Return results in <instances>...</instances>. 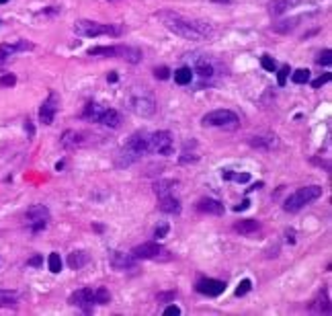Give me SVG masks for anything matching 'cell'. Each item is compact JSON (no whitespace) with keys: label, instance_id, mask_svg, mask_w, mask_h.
Listing matches in <instances>:
<instances>
[{"label":"cell","instance_id":"obj_6","mask_svg":"<svg viewBox=\"0 0 332 316\" xmlns=\"http://www.w3.org/2000/svg\"><path fill=\"white\" fill-rule=\"evenodd\" d=\"M76 35L80 37H101V35H117L119 29L113 25H105V23H97V21H76L74 25Z\"/></svg>","mask_w":332,"mask_h":316},{"label":"cell","instance_id":"obj_19","mask_svg":"<svg viewBox=\"0 0 332 316\" xmlns=\"http://www.w3.org/2000/svg\"><path fill=\"white\" fill-rule=\"evenodd\" d=\"M158 210L164 212V214L176 216V214H181V201H179V197H174V193H172V195H166V197H160Z\"/></svg>","mask_w":332,"mask_h":316},{"label":"cell","instance_id":"obj_5","mask_svg":"<svg viewBox=\"0 0 332 316\" xmlns=\"http://www.w3.org/2000/svg\"><path fill=\"white\" fill-rule=\"evenodd\" d=\"M129 109L140 117H150L156 111V99H154L148 90H134L129 95Z\"/></svg>","mask_w":332,"mask_h":316},{"label":"cell","instance_id":"obj_26","mask_svg":"<svg viewBox=\"0 0 332 316\" xmlns=\"http://www.w3.org/2000/svg\"><path fill=\"white\" fill-rule=\"evenodd\" d=\"M88 56H105V58H117V45H99V48H91Z\"/></svg>","mask_w":332,"mask_h":316},{"label":"cell","instance_id":"obj_7","mask_svg":"<svg viewBox=\"0 0 332 316\" xmlns=\"http://www.w3.org/2000/svg\"><path fill=\"white\" fill-rule=\"evenodd\" d=\"M148 152L152 154H160V156H170L174 152V140L172 133L162 129V131H154L148 135Z\"/></svg>","mask_w":332,"mask_h":316},{"label":"cell","instance_id":"obj_45","mask_svg":"<svg viewBox=\"0 0 332 316\" xmlns=\"http://www.w3.org/2000/svg\"><path fill=\"white\" fill-rule=\"evenodd\" d=\"M41 261H43V259L37 255V257H33V259H29V265H31V267H39V265H41Z\"/></svg>","mask_w":332,"mask_h":316},{"label":"cell","instance_id":"obj_27","mask_svg":"<svg viewBox=\"0 0 332 316\" xmlns=\"http://www.w3.org/2000/svg\"><path fill=\"white\" fill-rule=\"evenodd\" d=\"M101 111H103V105H99V103H88V105L84 107V111H82V117L88 119V121H95V123H97Z\"/></svg>","mask_w":332,"mask_h":316},{"label":"cell","instance_id":"obj_21","mask_svg":"<svg viewBox=\"0 0 332 316\" xmlns=\"http://www.w3.org/2000/svg\"><path fill=\"white\" fill-rule=\"evenodd\" d=\"M277 144H279L277 135H254V138H250V146L260 150H273L277 148Z\"/></svg>","mask_w":332,"mask_h":316},{"label":"cell","instance_id":"obj_35","mask_svg":"<svg viewBox=\"0 0 332 316\" xmlns=\"http://www.w3.org/2000/svg\"><path fill=\"white\" fill-rule=\"evenodd\" d=\"M260 66H262L267 72H275V70H277V62L273 60V56H262V58H260Z\"/></svg>","mask_w":332,"mask_h":316},{"label":"cell","instance_id":"obj_47","mask_svg":"<svg viewBox=\"0 0 332 316\" xmlns=\"http://www.w3.org/2000/svg\"><path fill=\"white\" fill-rule=\"evenodd\" d=\"M9 3V0H0V5H7Z\"/></svg>","mask_w":332,"mask_h":316},{"label":"cell","instance_id":"obj_29","mask_svg":"<svg viewBox=\"0 0 332 316\" xmlns=\"http://www.w3.org/2000/svg\"><path fill=\"white\" fill-rule=\"evenodd\" d=\"M226 181H236V183H248L250 181V175L248 173H234V171H224L221 173Z\"/></svg>","mask_w":332,"mask_h":316},{"label":"cell","instance_id":"obj_31","mask_svg":"<svg viewBox=\"0 0 332 316\" xmlns=\"http://www.w3.org/2000/svg\"><path fill=\"white\" fill-rule=\"evenodd\" d=\"M291 80L295 84H305L309 80V70H307V68H297V70L291 72Z\"/></svg>","mask_w":332,"mask_h":316},{"label":"cell","instance_id":"obj_8","mask_svg":"<svg viewBox=\"0 0 332 316\" xmlns=\"http://www.w3.org/2000/svg\"><path fill=\"white\" fill-rule=\"evenodd\" d=\"M25 224L29 226V230L33 234L46 230V226L50 224V210L46 206H31L27 212H25Z\"/></svg>","mask_w":332,"mask_h":316},{"label":"cell","instance_id":"obj_22","mask_svg":"<svg viewBox=\"0 0 332 316\" xmlns=\"http://www.w3.org/2000/svg\"><path fill=\"white\" fill-rule=\"evenodd\" d=\"M117 58H123L131 64H138L142 60V52L136 48H127V45H117Z\"/></svg>","mask_w":332,"mask_h":316},{"label":"cell","instance_id":"obj_34","mask_svg":"<svg viewBox=\"0 0 332 316\" xmlns=\"http://www.w3.org/2000/svg\"><path fill=\"white\" fill-rule=\"evenodd\" d=\"M295 21H297V19H291V21H281V23H277V25H273V29H275L277 33H289V31L295 27Z\"/></svg>","mask_w":332,"mask_h":316},{"label":"cell","instance_id":"obj_44","mask_svg":"<svg viewBox=\"0 0 332 316\" xmlns=\"http://www.w3.org/2000/svg\"><path fill=\"white\" fill-rule=\"evenodd\" d=\"M248 208H250V201H248V199H244V201L240 203V206H236V208H234V212H244V210H248Z\"/></svg>","mask_w":332,"mask_h":316},{"label":"cell","instance_id":"obj_38","mask_svg":"<svg viewBox=\"0 0 332 316\" xmlns=\"http://www.w3.org/2000/svg\"><path fill=\"white\" fill-rule=\"evenodd\" d=\"M168 230H170V226H168L166 222H162L160 226H156V230H154V238H156V240L164 238V236L168 234Z\"/></svg>","mask_w":332,"mask_h":316},{"label":"cell","instance_id":"obj_40","mask_svg":"<svg viewBox=\"0 0 332 316\" xmlns=\"http://www.w3.org/2000/svg\"><path fill=\"white\" fill-rule=\"evenodd\" d=\"M15 84H17V76H15V74L0 76V86H15Z\"/></svg>","mask_w":332,"mask_h":316},{"label":"cell","instance_id":"obj_10","mask_svg":"<svg viewBox=\"0 0 332 316\" xmlns=\"http://www.w3.org/2000/svg\"><path fill=\"white\" fill-rule=\"evenodd\" d=\"M70 304L82 308L84 312H91V310L97 306V302H95V289H93V287L76 289L72 296H70Z\"/></svg>","mask_w":332,"mask_h":316},{"label":"cell","instance_id":"obj_30","mask_svg":"<svg viewBox=\"0 0 332 316\" xmlns=\"http://www.w3.org/2000/svg\"><path fill=\"white\" fill-rule=\"evenodd\" d=\"M287 9H289V0H273V3L269 5V11H271V15H283Z\"/></svg>","mask_w":332,"mask_h":316},{"label":"cell","instance_id":"obj_17","mask_svg":"<svg viewBox=\"0 0 332 316\" xmlns=\"http://www.w3.org/2000/svg\"><path fill=\"white\" fill-rule=\"evenodd\" d=\"M121 113L117 111V109H109V107H103V111H101V115H99V119H97V123H101V125H105V127H111V129H117L119 125H121Z\"/></svg>","mask_w":332,"mask_h":316},{"label":"cell","instance_id":"obj_46","mask_svg":"<svg viewBox=\"0 0 332 316\" xmlns=\"http://www.w3.org/2000/svg\"><path fill=\"white\" fill-rule=\"evenodd\" d=\"M211 3H215V5H230V3H234V0H211Z\"/></svg>","mask_w":332,"mask_h":316},{"label":"cell","instance_id":"obj_15","mask_svg":"<svg viewBox=\"0 0 332 316\" xmlns=\"http://www.w3.org/2000/svg\"><path fill=\"white\" fill-rule=\"evenodd\" d=\"M193 72H197L203 80H205V78L211 80V78H215V74H217V68H215V62H213L211 58L203 56V58H197V60H195Z\"/></svg>","mask_w":332,"mask_h":316},{"label":"cell","instance_id":"obj_41","mask_svg":"<svg viewBox=\"0 0 332 316\" xmlns=\"http://www.w3.org/2000/svg\"><path fill=\"white\" fill-rule=\"evenodd\" d=\"M154 76L160 78V80H166V78L170 76V70H168L166 66H160V68H156V70H154Z\"/></svg>","mask_w":332,"mask_h":316},{"label":"cell","instance_id":"obj_14","mask_svg":"<svg viewBox=\"0 0 332 316\" xmlns=\"http://www.w3.org/2000/svg\"><path fill=\"white\" fill-rule=\"evenodd\" d=\"M27 50H33V43L25 41V39H19L15 43H5V45H0V64L7 62L11 56L19 54V52H27Z\"/></svg>","mask_w":332,"mask_h":316},{"label":"cell","instance_id":"obj_2","mask_svg":"<svg viewBox=\"0 0 332 316\" xmlns=\"http://www.w3.org/2000/svg\"><path fill=\"white\" fill-rule=\"evenodd\" d=\"M148 135L146 131H136V133H131L125 146L121 148L119 156H117V167H131V165H136L138 161H142V156L148 154Z\"/></svg>","mask_w":332,"mask_h":316},{"label":"cell","instance_id":"obj_36","mask_svg":"<svg viewBox=\"0 0 332 316\" xmlns=\"http://www.w3.org/2000/svg\"><path fill=\"white\" fill-rule=\"evenodd\" d=\"M250 287H252V281H250V279H242V281L238 283V287H236V296H238V298L244 296V293L250 291Z\"/></svg>","mask_w":332,"mask_h":316},{"label":"cell","instance_id":"obj_12","mask_svg":"<svg viewBox=\"0 0 332 316\" xmlns=\"http://www.w3.org/2000/svg\"><path fill=\"white\" fill-rule=\"evenodd\" d=\"M162 253H164V248H162L156 240L142 242V244L134 246V251H131V255H134L138 261H140V259H158Z\"/></svg>","mask_w":332,"mask_h":316},{"label":"cell","instance_id":"obj_43","mask_svg":"<svg viewBox=\"0 0 332 316\" xmlns=\"http://www.w3.org/2000/svg\"><path fill=\"white\" fill-rule=\"evenodd\" d=\"M328 80H330V74H324V76H320V78H316V80H314V82H312V86H314V88H320V86H322V84H326V82H328Z\"/></svg>","mask_w":332,"mask_h":316},{"label":"cell","instance_id":"obj_18","mask_svg":"<svg viewBox=\"0 0 332 316\" xmlns=\"http://www.w3.org/2000/svg\"><path fill=\"white\" fill-rule=\"evenodd\" d=\"M62 146L66 150H76L84 144V133L82 131H76V129H68V131H64L62 133V138H60Z\"/></svg>","mask_w":332,"mask_h":316},{"label":"cell","instance_id":"obj_20","mask_svg":"<svg viewBox=\"0 0 332 316\" xmlns=\"http://www.w3.org/2000/svg\"><path fill=\"white\" fill-rule=\"evenodd\" d=\"M234 230L242 236H250V234L260 230V222L258 220H240L234 224Z\"/></svg>","mask_w":332,"mask_h":316},{"label":"cell","instance_id":"obj_3","mask_svg":"<svg viewBox=\"0 0 332 316\" xmlns=\"http://www.w3.org/2000/svg\"><path fill=\"white\" fill-rule=\"evenodd\" d=\"M318 197H322V187L320 185H307V187H299L295 193H291L289 197L285 199L283 210L295 214L299 210H303L305 206H309L312 201H316Z\"/></svg>","mask_w":332,"mask_h":316},{"label":"cell","instance_id":"obj_37","mask_svg":"<svg viewBox=\"0 0 332 316\" xmlns=\"http://www.w3.org/2000/svg\"><path fill=\"white\" fill-rule=\"evenodd\" d=\"M289 72H291V68H289V66H283L281 70H279V74H277V82H279V86H285L287 78H289Z\"/></svg>","mask_w":332,"mask_h":316},{"label":"cell","instance_id":"obj_25","mask_svg":"<svg viewBox=\"0 0 332 316\" xmlns=\"http://www.w3.org/2000/svg\"><path fill=\"white\" fill-rule=\"evenodd\" d=\"M86 263H88V255H86L84 251H74V253H70V257H68V265H70V269H74V271L82 269Z\"/></svg>","mask_w":332,"mask_h":316},{"label":"cell","instance_id":"obj_16","mask_svg":"<svg viewBox=\"0 0 332 316\" xmlns=\"http://www.w3.org/2000/svg\"><path fill=\"white\" fill-rule=\"evenodd\" d=\"M197 212L199 214H211V216H221L224 214V203L213 199V197H203L197 201Z\"/></svg>","mask_w":332,"mask_h":316},{"label":"cell","instance_id":"obj_9","mask_svg":"<svg viewBox=\"0 0 332 316\" xmlns=\"http://www.w3.org/2000/svg\"><path fill=\"white\" fill-rule=\"evenodd\" d=\"M58 109H60V97H58V93L52 90V93L48 95V99L43 101L41 107H39V121L46 123V125H52L54 119H56Z\"/></svg>","mask_w":332,"mask_h":316},{"label":"cell","instance_id":"obj_28","mask_svg":"<svg viewBox=\"0 0 332 316\" xmlns=\"http://www.w3.org/2000/svg\"><path fill=\"white\" fill-rule=\"evenodd\" d=\"M19 298L21 296L17 291H3V289H0V306H17Z\"/></svg>","mask_w":332,"mask_h":316},{"label":"cell","instance_id":"obj_42","mask_svg":"<svg viewBox=\"0 0 332 316\" xmlns=\"http://www.w3.org/2000/svg\"><path fill=\"white\" fill-rule=\"evenodd\" d=\"M181 314V308L179 306H168V308H164V316H179Z\"/></svg>","mask_w":332,"mask_h":316},{"label":"cell","instance_id":"obj_4","mask_svg":"<svg viewBox=\"0 0 332 316\" xmlns=\"http://www.w3.org/2000/svg\"><path fill=\"white\" fill-rule=\"evenodd\" d=\"M201 123L205 127H221V129H236L240 125V117L230 109H215L203 115Z\"/></svg>","mask_w":332,"mask_h":316},{"label":"cell","instance_id":"obj_11","mask_svg":"<svg viewBox=\"0 0 332 316\" xmlns=\"http://www.w3.org/2000/svg\"><path fill=\"white\" fill-rule=\"evenodd\" d=\"M195 289L199 293H203V296H209V298H215L219 296V293H224L226 291V283L221 281V279H213V277H203V279H199Z\"/></svg>","mask_w":332,"mask_h":316},{"label":"cell","instance_id":"obj_33","mask_svg":"<svg viewBox=\"0 0 332 316\" xmlns=\"http://www.w3.org/2000/svg\"><path fill=\"white\" fill-rule=\"evenodd\" d=\"M48 265H50L52 273H60V271H62V259H60V255H58V253H52V255L48 257Z\"/></svg>","mask_w":332,"mask_h":316},{"label":"cell","instance_id":"obj_13","mask_svg":"<svg viewBox=\"0 0 332 316\" xmlns=\"http://www.w3.org/2000/svg\"><path fill=\"white\" fill-rule=\"evenodd\" d=\"M109 261L117 271H131V269H136V265H138V259L134 255H131V253H121V251L111 253Z\"/></svg>","mask_w":332,"mask_h":316},{"label":"cell","instance_id":"obj_32","mask_svg":"<svg viewBox=\"0 0 332 316\" xmlns=\"http://www.w3.org/2000/svg\"><path fill=\"white\" fill-rule=\"evenodd\" d=\"M95 302H97L99 306H105V304L111 302V293H109L107 287H97V289H95Z\"/></svg>","mask_w":332,"mask_h":316},{"label":"cell","instance_id":"obj_1","mask_svg":"<svg viewBox=\"0 0 332 316\" xmlns=\"http://www.w3.org/2000/svg\"><path fill=\"white\" fill-rule=\"evenodd\" d=\"M162 25L172 31L174 35H179L183 39H189V41H203V39H211L213 37V27L205 21H197V19H189V17H183L179 13H170V11H164V13H158Z\"/></svg>","mask_w":332,"mask_h":316},{"label":"cell","instance_id":"obj_24","mask_svg":"<svg viewBox=\"0 0 332 316\" xmlns=\"http://www.w3.org/2000/svg\"><path fill=\"white\" fill-rule=\"evenodd\" d=\"M191 80H193V68L183 66V68H179V70H174V82L176 84L187 86V84H191Z\"/></svg>","mask_w":332,"mask_h":316},{"label":"cell","instance_id":"obj_39","mask_svg":"<svg viewBox=\"0 0 332 316\" xmlns=\"http://www.w3.org/2000/svg\"><path fill=\"white\" fill-rule=\"evenodd\" d=\"M320 66H330V62H332V52L330 50H324V52H320V56H318V60H316Z\"/></svg>","mask_w":332,"mask_h":316},{"label":"cell","instance_id":"obj_23","mask_svg":"<svg viewBox=\"0 0 332 316\" xmlns=\"http://www.w3.org/2000/svg\"><path fill=\"white\" fill-rule=\"evenodd\" d=\"M174 187H176V181H172V179H162V181H156V183H154V191H156L158 197L172 195Z\"/></svg>","mask_w":332,"mask_h":316}]
</instances>
